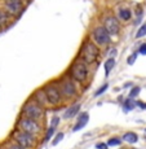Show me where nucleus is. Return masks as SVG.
Wrapping results in <instances>:
<instances>
[{
    "label": "nucleus",
    "instance_id": "nucleus-15",
    "mask_svg": "<svg viewBox=\"0 0 146 149\" xmlns=\"http://www.w3.org/2000/svg\"><path fill=\"white\" fill-rule=\"evenodd\" d=\"M104 66H105V73H106V75H109L110 74V71L114 69V66H115V60L114 58H109L105 61V64H104Z\"/></svg>",
    "mask_w": 146,
    "mask_h": 149
},
{
    "label": "nucleus",
    "instance_id": "nucleus-18",
    "mask_svg": "<svg viewBox=\"0 0 146 149\" xmlns=\"http://www.w3.org/2000/svg\"><path fill=\"white\" fill-rule=\"evenodd\" d=\"M107 145L109 147H118V145H120V140L118 137H111V139H109Z\"/></svg>",
    "mask_w": 146,
    "mask_h": 149
},
{
    "label": "nucleus",
    "instance_id": "nucleus-31",
    "mask_svg": "<svg viewBox=\"0 0 146 149\" xmlns=\"http://www.w3.org/2000/svg\"><path fill=\"white\" fill-rule=\"evenodd\" d=\"M145 132H146V130H145Z\"/></svg>",
    "mask_w": 146,
    "mask_h": 149
},
{
    "label": "nucleus",
    "instance_id": "nucleus-9",
    "mask_svg": "<svg viewBox=\"0 0 146 149\" xmlns=\"http://www.w3.org/2000/svg\"><path fill=\"white\" fill-rule=\"evenodd\" d=\"M104 27L109 31L110 35H116L120 30V26H119V22L115 17H107L105 19V24H104Z\"/></svg>",
    "mask_w": 146,
    "mask_h": 149
},
{
    "label": "nucleus",
    "instance_id": "nucleus-1",
    "mask_svg": "<svg viewBox=\"0 0 146 149\" xmlns=\"http://www.w3.org/2000/svg\"><path fill=\"white\" fill-rule=\"evenodd\" d=\"M82 57L85 64H92L98 57V49L92 42H85L82 47Z\"/></svg>",
    "mask_w": 146,
    "mask_h": 149
},
{
    "label": "nucleus",
    "instance_id": "nucleus-20",
    "mask_svg": "<svg viewBox=\"0 0 146 149\" xmlns=\"http://www.w3.org/2000/svg\"><path fill=\"white\" fill-rule=\"evenodd\" d=\"M8 22V16L4 10H0V25H4Z\"/></svg>",
    "mask_w": 146,
    "mask_h": 149
},
{
    "label": "nucleus",
    "instance_id": "nucleus-19",
    "mask_svg": "<svg viewBox=\"0 0 146 149\" xmlns=\"http://www.w3.org/2000/svg\"><path fill=\"white\" fill-rule=\"evenodd\" d=\"M134 108V101H132V100H127V101L124 102V110L128 111L131 110V109Z\"/></svg>",
    "mask_w": 146,
    "mask_h": 149
},
{
    "label": "nucleus",
    "instance_id": "nucleus-8",
    "mask_svg": "<svg viewBox=\"0 0 146 149\" xmlns=\"http://www.w3.org/2000/svg\"><path fill=\"white\" fill-rule=\"evenodd\" d=\"M61 92L65 97H69V99L76 96V87H75V84H74V82L71 81V79H65L64 81Z\"/></svg>",
    "mask_w": 146,
    "mask_h": 149
},
{
    "label": "nucleus",
    "instance_id": "nucleus-21",
    "mask_svg": "<svg viewBox=\"0 0 146 149\" xmlns=\"http://www.w3.org/2000/svg\"><path fill=\"white\" fill-rule=\"evenodd\" d=\"M64 136H65L64 134H58V135H57V136H56V137H54V139L52 140V144H53V145H57L60 141H61L62 139H64Z\"/></svg>",
    "mask_w": 146,
    "mask_h": 149
},
{
    "label": "nucleus",
    "instance_id": "nucleus-27",
    "mask_svg": "<svg viewBox=\"0 0 146 149\" xmlns=\"http://www.w3.org/2000/svg\"><path fill=\"white\" fill-rule=\"evenodd\" d=\"M140 53L141 54H146V44H142L140 47Z\"/></svg>",
    "mask_w": 146,
    "mask_h": 149
},
{
    "label": "nucleus",
    "instance_id": "nucleus-28",
    "mask_svg": "<svg viewBox=\"0 0 146 149\" xmlns=\"http://www.w3.org/2000/svg\"><path fill=\"white\" fill-rule=\"evenodd\" d=\"M53 132H54V127H51L49 131H48V134H47V139H49V137L53 135Z\"/></svg>",
    "mask_w": 146,
    "mask_h": 149
},
{
    "label": "nucleus",
    "instance_id": "nucleus-2",
    "mask_svg": "<svg viewBox=\"0 0 146 149\" xmlns=\"http://www.w3.org/2000/svg\"><path fill=\"white\" fill-rule=\"evenodd\" d=\"M71 75L75 81L78 82H85L88 77V68L83 60H78L75 64L71 66Z\"/></svg>",
    "mask_w": 146,
    "mask_h": 149
},
{
    "label": "nucleus",
    "instance_id": "nucleus-30",
    "mask_svg": "<svg viewBox=\"0 0 146 149\" xmlns=\"http://www.w3.org/2000/svg\"><path fill=\"white\" fill-rule=\"evenodd\" d=\"M0 27H1V25H0Z\"/></svg>",
    "mask_w": 146,
    "mask_h": 149
},
{
    "label": "nucleus",
    "instance_id": "nucleus-6",
    "mask_svg": "<svg viewBox=\"0 0 146 149\" xmlns=\"http://www.w3.org/2000/svg\"><path fill=\"white\" fill-rule=\"evenodd\" d=\"M93 38L100 45H107L111 42L110 34H109V31L105 27H97L93 31Z\"/></svg>",
    "mask_w": 146,
    "mask_h": 149
},
{
    "label": "nucleus",
    "instance_id": "nucleus-14",
    "mask_svg": "<svg viewBox=\"0 0 146 149\" xmlns=\"http://www.w3.org/2000/svg\"><path fill=\"white\" fill-rule=\"evenodd\" d=\"M137 139H138V136H137L134 132H127V134H124V135H123V140H124L125 143H131V144L136 143Z\"/></svg>",
    "mask_w": 146,
    "mask_h": 149
},
{
    "label": "nucleus",
    "instance_id": "nucleus-16",
    "mask_svg": "<svg viewBox=\"0 0 146 149\" xmlns=\"http://www.w3.org/2000/svg\"><path fill=\"white\" fill-rule=\"evenodd\" d=\"M119 18L122 21H128L131 18V10L127 9V8H122L119 10Z\"/></svg>",
    "mask_w": 146,
    "mask_h": 149
},
{
    "label": "nucleus",
    "instance_id": "nucleus-25",
    "mask_svg": "<svg viewBox=\"0 0 146 149\" xmlns=\"http://www.w3.org/2000/svg\"><path fill=\"white\" fill-rule=\"evenodd\" d=\"M58 121H60L58 117H54V118L52 119V125H51V127H54V128H56V126L58 125Z\"/></svg>",
    "mask_w": 146,
    "mask_h": 149
},
{
    "label": "nucleus",
    "instance_id": "nucleus-7",
    "mask_svg": "<svg viewBox=\"0 0 146 149\" xmlns=\"http://www.w3.org/2000/svg\"><path fill=\"white\" fill-rule=\"evenodd\" d=\"M44 91H45V95L48 97V101L51 102V105H57L61 101V92L54 86H48Z\"/></svg>",
    "mask_w": 146,
    "mask_h": 149
},
{
    "label": "nucleus",
    "instance_id": "nucleus-10",
    "mask_svg": "<svg viewBox=\"0 0 146 149\" xmlns=\"http://www.w3.org/2000/svg\"><path fill=\"white\" fill-rule=\"evenodd\" d=\"M22 9V5H21V1L19 0H8L5 3V10H7L9 14L12 16H16L21 12Z\"/></svg>",
    "mask_w": 146,
    "mask_h": 149
},
{
    "label": "nucleus",
    "instance_id": "nucleus-17",
    "mask_svg": "<svg viewBox=\"0 0 146 149\" xmlns=\"http://www.w3.org/2000/svg\"><path fill=\"white\" fill-rule=\"evenodd\" d=\"M145 35H146V24H144L138 29V31H137V34H136V38L138 39V38H142V36H145Z\"/></svg>",
    "mask_w": 146,
    "mask_h": 149
},
{
    "label": "nucleus",
    "instance_id": "nucleus-29",
    "mask_svg": "<svg viewBox=\"0 0 146 149\" xmlns=\"http://www.w3.org/2000/svg\"><path fill=\"white\" fill-rule=\"evenodd\" d=\"M107 144H97V149H107Z\"/></svg>",
    "mask_w": 146,
    "mask_h": 149
},
{
    "label": "nucleus",
    "instance_id": "nucleus-22",
    "mask_svg": "<svg viewBox=\"0 0 146 149\" xmlns=\"http://www.w3.org/2000/svg\"><path fill=\"white\" fill-rule=\"evenodd\" d=\"M138 93H140V88H138V87H134L133 90L131 91L129 96H131V97H136V96H138Z\"/></svg>",
    "mask_w": 146,
    "mask_h": 149
},
{
    "label": "nucleus",
    "instance_id": "nucleus-3",
    "mask_svg": "<svg viewBox=\"0 0 146 149\" xmlns=\"http://www.w3.org/2000/svg\"><path fill=\"white\" fill-rule=\"evenodd\" d=\"M43 116H44L43 108L36 102H27L24 107V117L35 119V121H40L43 118Z\"/></svg>",
    "mask_w": 146,
    "mask_h": 149
},
{
    "label": "nucleus",
    "instance_id": "nucleus-13",
    "mask_svg": "<svg viewBox=\"0 0 146 149\" xmlns=\"http://www.w3.org/2000/svg\"><path fill=\"white\" fill-rule=\"evenodd\" d=\"M80 110V104H75V105H73L71 108H69L67 110H66V113H65V118H73L74 116H75L76 113Z\"/></svg>",
    "mask_w": 146,
    "mask_h": 149
},
{
    "label": "nucleus",
    "instance_id": "nucleus-26",
    "mask_svg": "<svg viewBox=\"0 0 146 149\" xmlns=\"http://www.w3.org/2000/svg\"><path fill=\"white\" fill-rule=\"evenodd\" d=\"M9 149H25L22 145H19V144H13V145H10Z\"/></svg>",
    "mask_w": 146,
    "mask_h": 149
},
{
    "label": "nucleus",
    "instance_id": "nucleus-12",
    "mask_svg": "<svg viewBox=\"0 0 146 149\" xmlns=\"http://www.w3.org/2000/svg\"><path fill=\"white\" fill-rule=\"evenodd\" d=\"M88 121H89V116H88V113H83L82 116L79 117V119H78V122H76V125L74 126L73 131H79V130H82L83 127H85V126H87Z\"/></svg>",
    "mask_w": 146,
    "mask_h": 149
},
{
    "label": "nucleus",
    "instance_id": "nucleus-4",
    "mask_svg": "<svg viewBox=\"0 0 146 149\" xmlns=\"http://www.w3.org/2000/svg\"><path fill=\"white\" fill-rule=\"evenodd\" d=\"M18 126L22 131H26V132L31 134V135H38L40 132V128H42L40 125L38 123V121L27 118V117H24V118L18 122Z\"/></svg>",
    "mask_w": 146,
    "mask_h": 149
},
{
    "label": "nucleus",
    "instance_id": "nucleus-11",
    "mask_svg": "<svg viewBox=\"0 0 146 149\" xmlns=\"http://www.w3.org/2000/svg\"><path fill=\"white\" fill-rule=\"evenodd\" d=\"M34 99H35V101L38 102L40 107H45V105H51V102L48 101V97L45 95V91L44 90H39L35 92V95H34Z\"/></svg>",
    "mask_w": 146,
    "mask_h": 149
},
{
    "label": "nucleus",
    "instance_id": "nucleus-23",
    "mask_svg": "<svg viewBox=\"0 0 146 149\" xmlns=\"http://www.w3.org/2000/svg\"><path fill=\"white\" fill-rule=\"evenodd\" d=\"M106 90H107V84H104V86H102L101 88H100L98 91H97L96 93H94V95H96V96H100V95H101V93H104V92H105V91H106Z\"/></svg>",
    "mask_w": 146,
    "mask_h": 149
},
{
    "label": "nucleus",
    "instance_id": "nucleus-24",
    "mask_svg": "<svg viewBox=\"0 0 146 149\" xmlns=\"http://www.w3.org/2000/svg\"><path fill=\"white\" fill-rule=\"evenodd\" d=\"M136 58H137V54L134 53V54H132V56H129V58H128V64L129 65H132L134 61H136Z\"/></svg>",
    "mask_w": 146,
    "mask_h": 149
},
{
    "label": "nucleus",
    "instance_id": "nucleus-5",
    "mask_svg": "<svg viewBox=\"0 0 146 149\" xmlns=\"http://www.w3.org/2000/svg\"><path fill=\"white\" fill-rule=\"evenodd\" d=\"M13 139L17 141V144L22 145L25 149L30 148L34 145V136L26 131H14L13 132Z\"/></svg>",
    "mask_w": 146,
    "mask_h": 149
}]
</instances>
